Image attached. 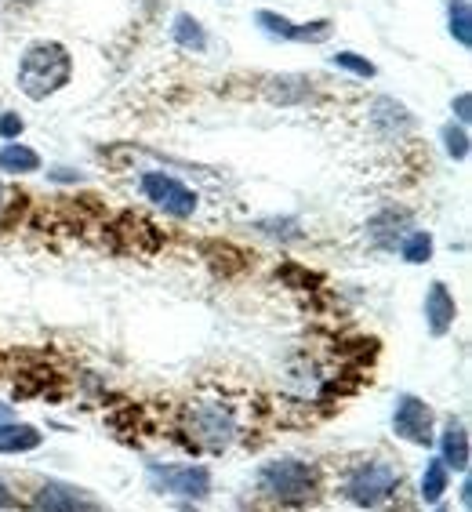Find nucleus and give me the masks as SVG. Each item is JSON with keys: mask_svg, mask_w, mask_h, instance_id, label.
Masks as SVG:
<instances>
[{"mask_svg": "<svg viewBox=\"0 0 472 512\" xmlns=\"http://www.w3.org/2000/svg\"><path fill=\"white\" fill-rule=\"evenodd\" d=\"M69 69H73V62H69L62 44H37L22 55L19 88L30 99H48L51 91H59L69 80Z\"/></svg>", "mask_w": 472, "mask_h": 512, "instance_id": "1", "label": "nucleus"}, {"mask_svg": "<svg viewBox=\"0 0 472 512\" xmlns=\"http://www.w3.org/2000/svg\"><path fill=\"white\" fill-rule=\"evenodd\" d=\"M258 480H262V491H269L280 502H305L316 491V473L305 462H295V458L262 465Z\"/></svg>", "mask_w": 472, "mask_h": 512, "instance_id": "2", "label": "nucleus"}, {"mask_svg": "<svg viewBox=\"0 0 472 512\" xmlns=\"http://www.w3.org/2000/svg\"><path fill=\"white\" fill-rule=\"evenodd\" d=\"M400 487V473H396L389 462H367L360 465L353 476H349V483H345V494H349V502L356 505H378L385 502L389 494Z\"/></svg>", "mask_w": 472, "mask_h": 512, "instance_id": "3", "label": "nucleus"}, {"mask_svg": "<svg viewBox=\"0 0 472 512\" xmlns=\"http://www.w3.org/2000/svg\"><path fill=\"white\" fill-rule=\"evenodd\" d=\"M153 476V487L160 494H182V498H207L211 491V473L204 465H153L149 469Z\"/></svg>", "mask_w": 472, "mask_h": 512, "instance_id": "4", "label": "nucleus"}, {"mask_svg": "<svg viewBox=\"0 0 472 512\" xmlns=\"http://www.w3.org/2000/svg\"><path fill=\"white\" fill-rule=\"evenodd\" d=\"M142 189H146V197L153 200V204L164 207V211L175 215V218H189L193 211H197V193L186 189L178 178H171V175L149 171V175L142 178Z\"/></svg>", "mask_w": 472, "mask_h": 512, "instance_id": "5", "label": "nucleus"}, {"mask_svg": "<svg viewBox=\"0 0 472 512\" xmlns=\"http://www.w3.org/2000/svg\"><path fill=\"white\" fill-rule=\"evenodd\" d=\"M33 512H106L84 487L69 483H44L33 494Z\"/></svg>", "mask_w": 472, "mask_h": 512, "instance_id": "6", "label": "nucleus"}, {"mask_svg": "<svg viewBox=\"0 0 472 512\" xmlns=\"http://www.w3.org/2000/svg\"><path fill=\"white\" fill-rule=\"evenodd\" d=\"M393 429L396 436H404L411 444H429L433 440V411L418 396H400L393 414Z\"/></svg>", "mask_w": 472, "mask_h": 512, "instance_id": "7", "label": "nucleus"}, {"mask_svg": "<svg viewBox=\"0 0 472 512\" xmlns=\"http://www.w3.org/2000/svg\"><path fill=\"white\" fill-rule=\"evenodd\" d=\"M193 429H197L200 440H207V447H226L229 436H233V414L222 411V407H200L193 414Z\"/></svg>", "mask_w": 472, "mask_h": 512, "instance_id": "8", "label": "nucleus"}, {"mask_svg": "<svg viewBox=\"0 0 472 512\" xmlns=\"http://www.w3.org/2000/svg\"><path fill=\"white\" fill-rule=\"evenodd\" d=\"M454 316H458V306H454L451 291L443 284L429 287V295H425V320H429V331H433V335H447L454 324Z\"/></svg>", "mask_w": 472, "mask_h": 512, "instance_id": "9", "label": "nucleus"}, {"mask_svg": "<svg viewBox=\"0 0 472 512\" xmlns=\"http://www.w3.org/2000/svg\"><path fill=\"white\" fill-rule=\"evenodd\" d=\"M258 22H262L273 37H287V40H327L331 37V22H313V26H302V30H298L295 22L280 19V15H273V11H258Z\"/></svg>", "mask_w": 472, "mask_h": 512, "instance_id": "10", "label": "nucleus"}, {"mask_svg": "<svg viewBox=\"0 0 472 512\" xmlns=\"http://www.w3.org/2000/svg\"><path fill=\"white\" fill-rule=\"evenodd\" d=\"M443 465H454L458 473L469 469V433H465L462 422H451L447 425V433H443Z\"/></svg>", "mask_w": 472, "mask_h": 512, "instance_id": "11", "label": "nucleus"}, {"mask_svg": "<svg viewBox=\"0 0 472 512\" xmlns=\"http://www.w3.org/2000/svg\"><path fill=\"white\" fill-rule=\"evenodd\" d=\"M33 447H40V433L33 425H15V422L0 425V454H22V451H33Z\"/></svg>", "mask_w": 472, "mask_h": 512, "instance_id": "12", "label": "nucleus"}, {"mask_svg": "<svg viewBox=\"0 0 472 512\" xmlns=\"http://www.w3.org/2000/svg\"><path fill=\"white\" fill-rule=\"evenodd\" d=\"M37 168H40V157L30 146L11 142V146L0 149V171H37Z\"/></svg>", "mask_w": 472, "mask_h": 512, "instance_id": "13", "label": "nucleus"}, {"mask_svg": "<svg viewBox=\"0 0 472 512\" xmlns=\"http://www.w3.org/2000/svg\"><path fill=\"white\" fill-rule=\"evenodd\" d=\"M443 491H447V465L436 458V462L425 465V476H422V498L425 502H440Z\"/></svg>", "mask_w": 472, "mask_h": 512, "instance_id": "14", "label": "nucleus"}, {"mask_svg": "<svg viewBox=\"0 0 472 512\" xmlns=\"http://www.w3.org/2000/svg\"><path fill=\"white\" fill-rule=\"evenodd\" d=\"M175 40L182 44V48H193V51H200L207 44L204 30H200V22L189 19V15H178V19H175Z\"/></svg>", "mask_w": 472, "mask_h": 512, "instance_id": "15", "label": "nucleus"}, {"mask_svg": "<svg viewBox=\"0 0 472 512\" xmlns=\"http://www.w3.org/2000/svg\"><path fill=\"white\" fill-rule=\"evenodd\" d=\"M472 19H469V4L465 0H451V33L458 37V44L462 48H469L472 44Z\"/></svg>", "mask_w": 472, "mask_h": 512, "instance_id": "16", "label": "nucleus"}, {"mask_svg": "<svg viewBox=\"0 0 472 512\" xmlns=\"http://www.w3.org/2000/svg\"><path fill=\"white\" fill-rule=\"evenodd\" d=\"M429 255H433V237H429V233H411V237L404 240L407 262H425Z\"/></svg>", "mask_w": 472, "mask_h": 512, "instance_id": "17", "label": "nucleus"}, {"mask_svg": "<svg viewBox=\"0 0 472 512\" xmlns=\"http://www.w3.org/2000/svg\"><path fill=\"white\" fill-rule=\"evenodd\" d=\"M335 66L353 69V73H360V77H374V66H371V62L360 59V55H353V51H338V55H335Z\"/></svg>", "mask_w": 472, "mask_h": 512, "instance_id": "18", "label": "nucleus"}, {"mask_svg": "<svg viewBox=\"0 0 472 512\" xmlns=\"http://www.w3.org/2000/svg\"><path fill=\"white\" fill-rule=\"evenodd\" d=\"M443 138H447V153H451V157H458V160L469 157V135H465L462 128H447Z\"/></svg>", "mask_w": 472, "mask_h": 512, "instance_id": "19", "label": "nucleus"}, {"mask_svg": "<svg viewBox=\"0 0 472 512\" xmlns=\"http://www.w3.org/2000/svg\"><path fill=\"white\" fill-rule=\"evenodd\" d=\"M22 131V120L15 117V113H8V117H0V135L4 138H15Z\"/></svg>", "mask_w": 472, "mask_h": 512, "instance_id": "20", "label": "nucleus"}, {"mask_svg": "<svg viewBox=\"0 0 472 512\" xmlns=\"http://www.w3.org/2000/svg\"><path fill=\"white\" fill-rule=\"evenodd\" d=\"M454 109H458V117H462V120H469V117H472V113H469V95H458Z\"/></svg>", "mask_w": 472, "mask_h": 512, "instance_id": "21", "label": "nucleus"}, {"mask_svg": "<svg viewBox=\"0 0 472 512\" xmlns=\"http://www.w3.org/2000/svg\"><path fill=\"white\" fill-rule=\"evenodd\" d=\"M15 505V498H11V491L4 487V480H0V509H11Z\"/></svg>", "mask_w": 472, "mask_h": 512, "instance_id": "22", "label": "nucleus"}, {"mask_svg": "<svg viewBox=\"0 0 472 512\" xmlns=\"http://www.w3.org/2000/svg\"><path fill=\"white\" fill-rule=\"evenodd\" d=\"M4 422H11V407L8 404H0V425Z\"/></svg>", "mask_w": 472, "mask_h": 512, "instance_id": "23", "label": "nucleus"}, {"mask_svg": "<svg viewBox=\"0 0 472 512\" xmlns=\"http://www.w3.org/2000/svg\"><path fill=\"white\" fill-rule=\"evenodd\" d=\"M0 200H4V186H0Z\"/></svg>", "mask_w": 472, "mask_h": 512, "instance_id": "24", "label": "nucleus"}, {"mask_svg": "<svg viewBox=\"0 0 472 512\" xmlns=\"http://www.w3.org/2000/svg\"><path fill=\"white\" fill-rule=\"evenodd\" d=\"M436 512H447V509H436Z\"/></svg>", "mask_w": 472, "mask_h": 512, "instance_id": "25", "label": "nucleus"}]
</instances>
